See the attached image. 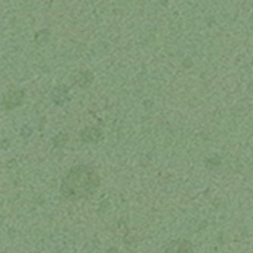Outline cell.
Here are the masks:
<instances>
[{"instance_id": "obj_1", "label": "cell", "mask_w": 253, "mask_h": 253, "mask_svg": "<svg viewBox=\"0 0 253 253\" xmlns=\"http://www.w3.org/2000/svg\"><path fill=\"white\" fill-rule=\"evenodd\" d=\"M100 184L98 175L92 168L78 166L70 169L62 183L63 196L70 199H80L92 194Z\"/></svg>"}]
</instances>
